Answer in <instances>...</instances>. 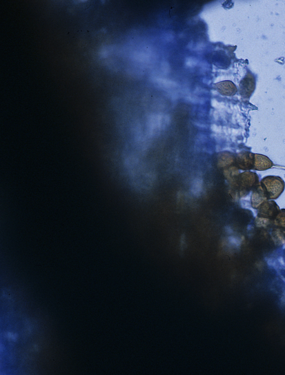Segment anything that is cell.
I'll return each instance as SVG.
<instances>
[{"label":"cell","mask_w":285,"mask_h":375,"mask_svg":"<svg viewBox=\"0 0 285 375\" xmlns=\"http://www.w3.org/2000/svg\"><path fill=\"white\" fill-rule=\"evenodd\" d=\"M280 208L276 203L268 200L258 208L256 225L259 227H266L272 225L273 220L278 214Z\"/></svg>","instance_id":"1"},{"label":"cell","mask_w":285,"mask_h":375,"mask_svg":"<svg viewBox=\"0 0 285 375\" xmlns=\"http://www.w3.org/2000/svg\"><path fill=\"white\" fill-rule=\"evenodd\" d=\"M263 188L265 189L268 200H275L282 194L285 183L280 177L268 176L265 177L260 182Z\"/></svg>","instance_id":"2"},{"label":"cell","mask_w":285,"mask_h":375,"mask_svg":"<svg viewBox=\"0 0 285 375\" xmlns=\"http://www.w3.org/2000/svg\"><path fill=\"white\" fill-rule=\"evenodd\" d=\"M257 174L251 171H246L238 176L236 186L239 189L241 197H245L260 184Z\"/></svg>","instance_id":"3"},{"label":"cell","mask_w":285,"mask_h":375,"mask_svg":"<svg viewBox=\"0 0 285 375\" xmlns=\"http://www.w3.org/2000/svg\"><path fill=\"white\" fill-rule=\"evenodd\" d=\"M255 154L248 152H243L238 154L236 158V163L242 170H253Z\"/></svg>","instance_id":"4"},{"label":"cell","mask_w":285,"mask_h":375,"mask_svg":"<svg viewBox=\"0 0 285 375\" xmlns=\"http://www.w3.org/2000/svg\"><path fill=\"white\" fill-rule=\"evenodd\" d=\"M255 78L251 73H247L240 83V92L242 95L246 98H249L255 90Z\"/></svg>","instance_id":"5"},{"label":"cell","mask_w":285,"mask_h":375,"mask_svg":"<svg viewBox=\"0 0 285 375\" xmlns=\"http://www.w3.org/2000/svg\"><path fill=\"white\" fill-rule=\"evenodd\" d=\"M269 200L266 192L261 184L253 190L251 196V205L255 209H258L264 202Z\"/></svg>","instance_id":"6"},{"label":"cell","mask_w":285,"mask_h":375,"mask_svg":"<svg viewBox=\"0 0 285 375\" xmlns=\"http://www.w3.org/2000/svg\"><path fill=\"white\" fill-rule=\"evenodd\" d=\"M273 166L272 161L267 156L261 154H255L253 170L265 171L271 169Z\"/></svg>","instance_id":"7"},{"label":"cell","mask_w":285,"mask_h":375,"mask_svg":"<svg viewBox=\"0 0 285 375\" xmlns=\"http://www.w3.org/2000/svg\"><path fill=\"white\" fill-rule=\"evenodd\" d=\"M217 90L225 96L235 95L237 91V88L234 83L230 81H225L216 84Z\"/></svg>","instance_id":"8"},{"label":"cell","mask_w":285,"mask_h":375,"mask_svg":"<svg viewBox=\"0 0 285 375\" xmlns=\"http://www.w3.org/2000/svg\"><path fill=\"white\" fill-rule=\"evenodd\" d=\"M272 225L276 228L285 231V209L279 210L276 217L273 220Z\"/></svg>","instance_id":"9"}]
</instances>
